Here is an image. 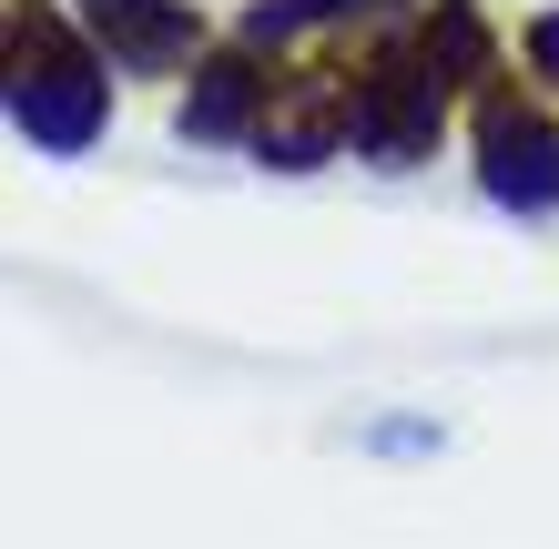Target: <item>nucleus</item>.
Wrapping results in <instances>:
<instances>
[{
  "label": "nucleus",
  "mask_w": 559,
  "mask_h": 549,
  "mask_svg": "<svg viewBox=\"0 0 559 549\" xmlns=\"http://www.w3.org/2000/svg\"><path fill=\"white\" fill-rule=\"evenodd\" d=\"M336 11H367V0H254V11H245V41L265 51V41H285V31H306V21H336Z\"/></svg>",
  "instance_id": "0eeeda50"
},
{
  "label": "nucleus",
  "mask_w": 559,
  "mask_h": 549,
  "mask_svg": "<svg viewBox=\"0 0 559 549\" xmlns=\"http://www.w3.org/2000/svg\"><path fill=\"white\" fill-rule=\"evenodd\" d=\"M438 122H448V72L427 61V41H386L367 72H356V153H367V164L438 153Z\"/></svg>",
  "instance_id": "f03ea898"
},
{
  "label": "nucleus",
  "mask_w": 559,
  "mask_h": 549,
  "mask_svg": "<svg viewBox=\"0 0 559 549\" xmlns=\"http://www.w3.org/2000/svg\"><path fill=\"white\" fill-rule=\"evenodd\" d=\"M82 21L112 51V72H174L204 51V11H183V0H82Z\"/></svg>",
  "instance_id": "20e7f679"
},
{
  "label": "nucleus",
  "mask_w": 559,
  "mask_h": 549,
  "mask_svg": "<svg viewBox=\"0 0 559 549\" xmlns=\"http://www.w3.org/2000/svg\"><path fill=\"white\" fill-rule=\"evenodd\" d=\"M265 92H275V72L254 51H224V61H204L193 72V92H183V133L193 143H235V133H265Z\"/></svg>",
  "instance_id": "39448f33"
},
{
  "label": "nucleus",
  "mask_w": 559,
  "mask_h": 549,
  "mask_svg": "<svg viewBox=\"0 0 559 549\" xmlns=\"http://www.w3.org/2000/svg\"><path fill=\"white\" fill-rule=\"evenodd\" d=\"M11 122L41 153H82L103 133V61L61 21H21V41H11Z\"/></svg>",
  "instance_id": "f257e3e1"
},
{
  "label": "nucleus",
  "mask_w": 559,
  "mask_h": 549,
  "mask_svg": "<svg viewBox=\"0 0 559 549\" xmlns=\"http://www.w3.org/2000/svg\"><path fill=\"white\" fill-rule=\"evenodd\" d=\"M417 41H427V61H438L448 82H478L488 61H499V41H488V21L468 11V0H438V21H427Z\"/></svg>",
  "instance_id": "423d86ee"
},
{
  "label": "nucleus",
  "mask_w": 559,
  "mask_h": 549,
  "mask_svg": "<svg viewBox=\"0 0 559 549\" xmlns=\"http://www.w3.org/2000/svg\"><path fill=\"white\" fill-rule=\"evenodd\" d=\"M530 61L559 82V11H539V21H530Z\"/></svg>",
  "instance_id": "6e6552de"
},
{
  "label": "nucleus",
  "mask_w": 559,
  "mask_h": 549,
  "mask_svg": "<svg viewBox=\"0 0 559 549\" xmlns=\"http://www.w3.org/2000/svg\"><path fill=\"white\" fill-rule=\"evenodd\" d=\"M478 183L509 214H559V122L519 112V103H488L478 112Z\"/></svg>",
  "instance_id": "7ed1b4c3"
}]
</instances>
